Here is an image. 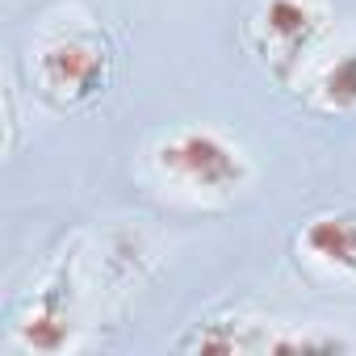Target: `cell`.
<instances>
[{"label":"cell","instance_id":"cell-1","mask_svg":"<svg viewBox=\"0 0 356 356\" xmlns=\"http://www.w3.org/2000/svg\"><path fill=\"white\" fill-rule=\"evenodd\" d=\"M109 72H113L109 51L97 38H88V34L47 38L34 51V59H30L34 88L47 101H55V105H84V101H92L97 92H105Z\"/></svg>","mask_w":356,"mask_h":356},{"label":"cell","instance_id":"cell-2","mask_svg":"<svg viewBox=\"0 0 356 356\" xmlns=\"http://www.w3.org/2000/svg\"><path fill=\"white\" fill-rule=\"evenodd\" d=\"M155 163L163 176H172L185 189L202 193H231L248 181V159L235 143H227L214 130H176L155 147Z\"/></svg>","mask_w":356,"mask_h":356},{"label":"cell","instance_id":"cell-3","mask_svg":"<svg viewBox=\"0 0 356 356\" xmlns=\"http://www.w3.org/2000/svg\"><path fill=\"white\" fill-rule=\"evenodd\" d=\"M256 34H260L264 59H273L277 67H289L323 34V13L310 0H264V9L256 17Z\"/></svg>","mask_w":356,"mask_h":356},{"label":"cell","instance_id":"cell-4","mask_svg":"<svg viewBox=\"0 0 356 356\" xmlns=\"http://www.w3.org/2000/svg\"><path fill=\"white\" fill-rule=\"evenodd\" d=\"M17 343L30 352H63L72 343V260L55 273V281L22 314Z\"/></svg>","mask_w":356,"mask_h":356},{"label":"cell","instance_id":"cell-5","mask_svg":"<svg viewBox=\"0 0 356 356\" xmlns=\"http://www.w3.org/2000/svg\"><path fill=\"white\" fill-rule=\"evenodd\" d=\"M298 248L314 264L339 277H356V214H314L302 227Z\"/></svg>","mask_w":356,"mask_h":356},{"label":"cell","instance_id":"cell-6","mask_svg":"<svg viewBox=\"0 0 356 356\" xmlns=\"http://www.w3.org/2000/svg\"><path fill=\"white\" fill-rule=\"evenodd\" d=\"M264 343H268V331L248 318L197 323V331L181 339L185 352H264Z\"/></svg>","mask_w":356,"mask_h":356},{"label":"cell","instance_id":"cell-7","mask_svg":"<svg viewBox=\"0 0 356 356\" xmlns=\"http://www.w3.org/2000/svg\"><path fill=\"white\" fill-rule=\"evenodd\" d=\"M314 101L331 113L356 109V51H348V55H339L335 63L323 67V76L314 84Z\"/></svg>","mask_w":356,"mask_h":356},{"label":"cell","instance_id":"cell-8","mask_svg":"<svg viewBox=\"0 0 356 356\" xmlns=\"http://www.w3.org/2000/svg\"><path fill=\"white\" fill-rule=\"evenodd\" d=\"M348 343L339 335H306V331H281L268 335L264 352H343Z\"/></svg>","mask_w":356,"mask_h":356}]
</instances>
